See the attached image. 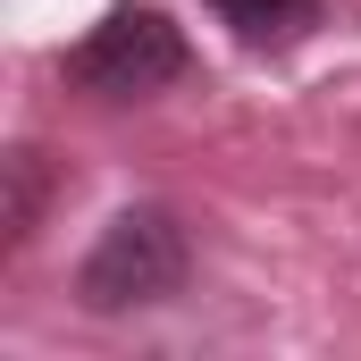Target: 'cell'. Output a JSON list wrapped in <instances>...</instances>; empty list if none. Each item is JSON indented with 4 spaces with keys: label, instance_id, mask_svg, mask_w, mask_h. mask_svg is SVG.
<instances>
[{
    "label": "cell",
    "instance_id": "1",
    "mask_svg": "<svg viewBox=\"0 0 361 361\" xmlns=\"http://www.w3.org/2000/svg\"><path fill=\"white\" fill-rule=\"evenodd\" d=\"M193 269V244H185V219L160 202H135L118 210L92 252L76 261V302L85 311H143V302H169Z\"/></svg>",
    "mask_w": 361,
    "mask_h": 361
},
{
    "label": "cell",
    "instance_id": "2",
    "mask_svg": "<svg viewBox=\"0 0 361 361\" xmlns=\"http://www.w3.org/2000/svg\"><path fill=\"white\" fill-rule=\"evenodd\" d=\"M185 68H193V51H185L177 17L152 8V0H118L85 42L68 51V85L92 92V101H143V92L177 85Z\"/></svg>",
    "mask_w": 361,
    "mask_h": 361
},
{
    "label": "cell",
    "instance_id": "3",
    "mask_svg": "<svg viewBox=\"0 0 361 361\" xmlns=\"http://www.w3.org/2000/svg\"><path fill=\"white\" fill-rule=\"evenodd\" d=\"M336 0H210V17L244 42V51H294L302 34L328 25Z\"/></svg>",
    "mask_w": 361,
    "mask_h": 361
},
{
    "label": "cell",
    "instance_id": "4",
    "mask_svg": "<svg viewBox=\"0 0 361 361\" xmlns=\"http://www.w3.org/2000/svg\"><path fill=\"white\" fill-rule=\"evenodd\" d=\"M0 177H8V202H0V235H8V244H25V235L42 227V193H51V160H42L34 143H17V152L0 160Z\"/></svg>",
    "mask_w": 361,
    "mask_h": 361
}]
</instances>
